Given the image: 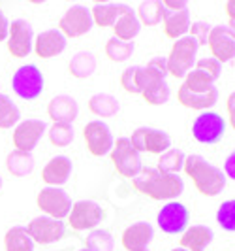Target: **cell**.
Here are the masks:
<instances>
[{"instance_id":"cell-38","label":"cell","mask_w":235,"mask_h":251,"mask_svg":"<svg viewBox=\"0 0 235 251\" xmlns=\"http://www.w3.org/2000/svg\"><path fill=\"white\" fill-rule=\"evenodd\" d=\"M170 95H171L170 93V85L166 81L154 83V85L147 87L145 91H141V97L150 106H162V104H166V102L170 100Z\"/></svg>"},{"instance_id":"cell-4","label":"cell","mask_w":235,"mask_h":251,"mask_svg":"<svg viewBox=\"0 0 235 251\" xmlns=\"http://www.w3.org/2000/svg\"><path fill=\"white\" fill-rule=\"evenodd\" d=\"M43 74L36 64H25L19 66L12 75V89L13 93L23 99V100H36L43 93Z\"/></svg>"},{"instance_id":"cell-26","label":"cell","mask_w":235,"mask_h":251,"mask_svg":"<svg viewBox=\"0 0 235 251\" xmlns=\"http://www.w3.org/2000/svg\"><path fill=\"white\" fill-rule=\"evenodd\" d=\"M6 168L15 177L30 176L32 170H34V157H32V153H23V151L13 150L6 157Z\"/></svg>"},{"instance_id":"cell-48","label":"cell","mask_w":235,"mask_h":251,"mask_svg":"<svg viewBox=\"0 0 235 251\" xmlns=\"http://www.w3.org/2000/svg\"><path fill=\"white\" fill-rule=\"evenodd\" d=\"M171 251H186V250H183V248H175V250H171Z\"/></svg>"},{"instance_id":"cell-36","label":"cell","mask_w":235,"mask_h":251,"mask_svg":"<svg viewBox=\"0 0 235 251\" xmlns=\"http://www.w3.org/2000/svg\"><path fill=\"white\" fill-rule=\"evenodd\" d=\"M49 142L57 148H66L74 142V126L72 125H61V123H53L51 128L47 130Z\"/></svg>"},{"instance_id":"cell-21","label":"cell","mask_w":235,"mask_h":251,"mask_svg":"<svg viewBox=\"0 0 235 251\" xmlns=\"http://www.w3.org/2000/svg\"><path fill=\"white\" fill-rule=\"evenodd\" d=\"M168 75V64H166V57H154L147 66H137V87H139V95L141 91L147 87L166 81Z\"/></svg>"},{"instance_id":"cell-30","label":"cell","mask_w":235,"mask_h":251,"mask_svg":"<svg viewBox=\"0 0 235 251\" xmlns=\"http://www.w3.org/2000/svg\"><path fill=\"white\" fill-rule=\"evenodd\" d=\"M96 72V59L90 51H79L70 61V74L77 79H87Z\"/></svg>"},{"instance_id":"cell-19","label":"cell","mask_w":235,"mask_h":251,"mask_svg":"<svg viewBox=\"0 0 235 251\" xmlns=\"http://www.w3.org/2000/svg\"><path fill=\"white\" fill-rule=\"evenodd\" d=\"M72 170H74L72 159H68L66 155H57L43 166L42 179L49 187H62L64 183H68V179L72 176Z\"/></svg>"},{"instance_id":"cell-17","label":"cell","mask_w":235,"mask_h":251,"mask_svg":"<svg viewBox=\"0 0 235 251\" xmlns=\"http://www.w3.org/2000/svg\"><path fill=\"white\" fill-rule=\"evenodd\" d=\"M32 50L40 59H53L66 50V36L59 28L43 30L36 36L34 44H32Z\"/></svg>"},{"instance_id":"cell-20","label":"cell","mask_w":235,"mask_h":251,"mask_svg":"<svg viewBox=\"0 0 235 251\" xmlns=\"http://www.w3.org/2000/svg\"><path fill=\"white\" fill-rule=\"evenodd\" d=\"M154 238V228L147 221H137L134 225H130L123 232V242L124 250L126 251H139L147 250V246L150 244V240Z\"/></svg>"},{"instance_id":"cell-34","label":"cell","mask_w":235,"mask_h":251,"mask_svg":"<svg viewBox=\"0 0 235 251\" xmlns=\"http://www.w3.org/2000/svg\"><path fill=\"white\" fill-rule=\"evenodd\" d=\"M21 112L8 95H0V128H12L19 123Z\"/></svg>"},{"instance_id":"cell-7","label":"cell","mask_w":235,"mask_h":251,"mask_svg":"<svg viewBox=\"0 0 235 251\" xmlns=\"http://www.w3.org/2000/svg\"><path fill=\"white\" fill-rule=\"evenodd\" d=\"M132 146L139 153H152V155H162L171 148V138L168 132L160 128H150V126H139L132 132Z\"/></svg>"},{"instance_id":"cell-33","label":"cell","mask_w":235,"mask_h":251,"mask_svg":"<svg viewBox=\"0 0 235 251\" xmlns=\"http://www.w3.org/2000/svg\"><path fill=\"white\" fill-rule=\"evenodd\" d=\"M186 155L177 148H170L166 153H162L158 159L156 170H160L164 174H179V170H183Z\"/></svg>"},{"instance_id":"cell-10","label":"cell","mask_w":235,"mask_h":251,"mask_svg":"<svg viewBox=\"0 0 235 251\" xmlns=\"http://www.w3.org/2000/svg\"><path fill=\"white\" fill-rule=\"evenodd\" d=\"M32 44H34L32 25L25 19L12 21L8 28V38H6V46H8V51L12 53V57L15 59L28 57V53L32 51Z\"/></svg>"},{"instance_id":"cell-35","label":"cell","mask_w":235,"mask_h":251,"mask_svg":"<svg viewBox=\"0 0 235 251\" xmlns=\"http://www.w3.org/2000/svg\"><path fill=\"white\" fill-rule=\"evenodd\" d=\"M115 240H113L109 230L104 228H94L87 236V250L90 251H113Z\"/></svg>"},{"instance_id":"cell-9","label":"cell","mask_w":235,"mask_h":251,"mask_svg":"<svg viewBox=\"0 0 235 251\" xmlns=\"http://www.w3.org/2000/svg\"><path fill=\"white\" fill-rule=\"evenodd\" d=\"M26 232L34 244L49 246V244H55L61 238H64L66 225L59 219H53L47 215H38L26 225Z\"/></svg>"},{"instance_id":"cell-41","label":"cell","mask_w":235,"mask_h":251,"mask_svg":"<svg viewBox=\"0 0 235 251\" xmlns=\"http://www.w3.org/2000/svg\"><path fill=\"white\" fill-rule=\"evenodd\" d=\"M211 28H213V26H211L207 21H196V23L190 25L188 30H190V36L198 42V46H205L207 40H209Z\"/></svg>"},{"instance_id":"cell-29","label":"cell","mask_w":235,"mask_h":251,"mask_svg":"<svg viewBox=\"0 0 235 251\" xmlns=\"http://www.w3.org/2000/svg\"><path fill=\"white\" fill-rule=\"evenodd\" d=\"M119 100L107 93H96L88 99V110L98 117H113L119 112Z\"/></svg>"},{"instance_id":"cell-5","label":"cell","mask_w":235,"mask_h":251,"mask_svg":"<svg viewBox=\"0 0 235 251\" xmlns=\"http://www.w3.org/2000/svg\"><path fill=\"white\" fill-rule=\"evenodd\" d=\"M111 163L117 168V172L124 177H136L143 164H141V153L132 146L130 138H119L113 144Z\"/></svg>"},{"instance_id":"cell-45","label":"cell","mask_w":235,"mask_h":251,"mask_svg":"<svg viewBox=\"0 0 235 251\" xmlns=\"http://www.w3.org/2000/svg\"><path fill=\"white\" fill-rule=\"evenodd\" d=\"M8 28H10V21H8V17L4 15V12L0 10V42H6V38H8Z\"/></svg>"},{"instance_id":"cell-1","label":"cell","mask_w":235,"mask_h":251,"mask_svg":"<svg viewBox=\"0 0 235 251\" xmlns=\"http://www.w3.org/2000/svg\"><path fill=\"white\" fill-rule=\"evenodd\" d=\"M132 183L137 193L145 195L152 201H173L183 191L185 181L179 174H164L156 168H141L136 177H132Z\"/></svg>"},{"instance_id":"cell-32","label":"cell","mask_w":235,"mask_h":251,"mask_svg":"<svg viewBox=\"0 0 235 251\" xmlns=\"http://www.w3.org/2000/svg\"><path fill=\"white\" fill-rule=\"evenodd\" d=\"M134 50H136L134 42H123L115 36L109 38L106 44V55L113 63H126L134 55Z\"/></svg>"},{"instance_id":"cell-12","label":"cell","mask_w":235,"mask_h":251,"mask_svg":"<svg viewBox=\"0 0 235 251\" xmlns=\"http://www.w3.org/2000/svg\"><path fill=\"white\" fill-rule=\"evenodd\" d=\"M102 219H104V210L98 202L77 201L72 204V210L68 214V225L74 230H90L98 226Z\"/></svg>"},{"instance_id":"cell-47","label":"cell","mask_w":235,"mask_h":251,"mask_svg":"<svg viewBox=\"0 0 235 251\" xmlns=\"http://www.w3.org/2000/svg\"><path fill=\"white\" fill-rule=\"evenodd\" d=\"M226 13H228L230 21H235V0H230V2H226Z\"/></svg>"},{"instance_id":"cell-51","label":"cell","mask_w":235,"mask_h":251,"mask_svg":"<svg viewBox=\"0 0 235 251\" xmlns=\"http://www.w3.org/2000/svg\"><path fill=\"white\" fill-rule=\"evenodd\" d=\"M139 251H149V248H147V250H139Z\"/></svg>"},{"instance_id":"cell-31","label":"cell","mask_w":235,"mask_h":251,"mask_svg":"<svg viewBox=\"0 0 235 251\" xmlns=\"http://www.w3.org/2000/svg\"><path fill=\"white\" fill-rule=\"evenodd\" d=\"M137 19L141 25L156 26L164 19V6L160 0H147L137 6Z\"/></svg>"},{"instance_id":"cell-39","label":"cell","mask_w":235,"mask_h":251,"mask_svg":"<svg viewBox=\"0 0 235 251\" xmlns=\"http://www.w3.org/2000/svg\"><path fill=\"white\" fill-rule=\"evenodd\" d=\"M216 223L226 232H235V199L226 201L218 206Z\"/></svg>"},{"instance_id":"cell-24","label":"cell","mask_w":235,"mask_h":251,"mask_svg":"<svg viewBox=\"0 0 235 251\" xmlns=\"http://www.w3.org/2000/svg\"><path fill=\"white\" fill-rule=\"evenodd\" d=\"M162 21H164V32H166V36L171 38V40H179V38L186 36L188 28L192 25L188 8L179 10V12H170V10L164 8V19Z\"/></svg>"},{"instance_id":"cell-46","label":"cell","mask_w":235,"mask_h":251,"mask_svg":"<svg viewBox=\"0 0 235 251\" xmlns=\"http://www.w3.org/2000/svg\"><path fill=\"white\" fill-rule=\"evenodd\" d=\"M226 108H228V113H230V125L235 128V91L228 97Z\"/></svg>"},{"instance_id":"cell-49","label":"cell","mask_w":235,"mask_h":251,"mask_svg":"<svg viewBox=\"0 0 235 251\" xmlns=\"http://www.w3.org/2000/svg\"><path fill=\"white\" fill-rule=\"evenodd\" d=\"M2 183H4V181H2V176H0V189H2Z\"/></svg>"},{"instance_id":"cell-14","label":"cell","mask_w":235,"mask_h":251,"mask_svg":"<svg viewBox=\"0 0 235 251\" xmlns=\"http://www.w3.org/2000/svg\"><path fill=\"white\" fill-rule=\"evenodd\" d=\"M83 138L87 144V150L94 157H104L109 155L113 150V134L111 128L106 125L104 121H90L83 128Z\"/></svg>"},{"instance_id":"cell-3","label":"cell","mask_w":235,"mask_h":251,"mask_svg":"<svg viewBox=\"0 0 235 251\" xmlns=\"http://www.w3.org/2000/svg\"><path fill=\"white\" fill-rule=\"evenodd\" d=\"M198 50V42L192 36H183L175 40L173 48L170 51V57H166L168 74H171L173 77H185L196 63Z\"/></svg>"},{"instance_id":"cell-43","label":"cell","mask_w":235,"mask_h":251,"mask_svg":"<svg viewBox=\"0 0 235 251\" xmlns=\"http://www.w3.org/2000/svg\"><path fill=\"white\" fill-rule=\"evenodd\" d=\"M224 176L235 181V150L226 157L224 161Z\"/></svg>"},{"instance_id":"cell-8","label":"cell","mask_w":235,"mask_h":251,"mask_svg":"<svg viewBox=\"0 0 235 251\" xmlns=\"http://www.w3.org/2000/svg\"><path fill=\"white\" fill-rule=\"evenodd\" d=\"M226 132V121L216 112H201L192 123V136L199 144H216Z\"/></svg>"},{"instance_id":"cell-42","label":"cell","mask_w":235,"mask_h":251,"mask_svg":"<svg viewBox=\"0 0 235 251\" xmlns=\"http://www.w3.org/2000/svg\"><path fill=\"white\" fill-rule=\"evenodd\" d=\"M121 85L124 87L126 93L132 95H139V87H137V66H130L126 68L121 75Z\"/></svg>"},{"instance_id":"cell-2","label":"cell","mask_w":235,"mask_h":251,"mask_svg":"<svg viewBox=\"0 0 235 251\" xmlns=\"http://www.w3.org/2000/svg\"><path fill=\"white\" fill-rule=\"evenodd\" d=\"M183 170L186 176L192 177L196 189L205 197H216L226 187V176L222 170L211 164L201 155H188L183 164Z\"/></svg>"},{"instance_id":"cell-28","label":"cell","mask_w":235,"mask_h":251,"mask_svg":"<svg viewBox=\"0 0 235 251\" xmlns=\"http://www.w3.org/2000/svg\"><path fill=\"white\" fill-rule=\"evenodd\" d=\"M6 251H34V242L28 236L26 226H12L4 236Z\"/></svg>"},{"instance_id":"cell-18","label":"cell","mask_w":235,"mask_h":251,"mask_svg":"<svg viewBox=\"0 0 235 251\" xmlns=\"http://www.w3.org/2000/svg\"><path fill=\"white\" fill-rule=\"evenodd\" d=\"M77 113H79L77 100L70 95H57L55 99H51L47 106V115L51 117V121L61 125H72L77 119Z\"/></svg>"},{"instance_id":"cell-25","label":"cell","mask_w":235,"mask_h":251,"mask_svg":"<svg viewBox=\"0 0 235 251\" xmlns=\"http://www.w3.org/2000/svg\"><path fill=\"white\" fill-rule=\"evenodd\" d=\"M132 8L126 6V4H121V2H109V4H94V8L90 10V15H92V23L96 26H113L117 23V19L124 15L126 12H130Z\"/></svg>"},{"instance_id":"cell-6","label":"cell","mask_w":235,"mask_h":251,"mask_svg":"<svg viewBox=\"0 0 235 251\" xmlns=\"http://www.w3.org/2000/svg\"><path fill=\"white\" fill-rule=\"evenodd\" d=\"M36 204L47 217L59 219V221L68 217L72 210V199L61 187H43L38 193Z\"/></svg>"},{"instance_id":"cell-11","label":"cell","mask_w":235,"mask_h":251,"mask_svg":"<svg viewBox=\"0 0 235 251\" xmlns=\"http://www.w3.org/2000/svg\"><path fill=\"white\" fill-rule=\"evenodd\" d=\"M188 221H190L188 208L177 201L166 202L158 212V215H156V223H158L162 232H166V234L185 232L188 228Z\"/></svg>"},{"instance_id":"cell-13","label":"cell","mask_w":235,"mask_h":251,"mask_svg":"<svg viewBox=\"0 0 235 251\" xmlns=\"http://www.w3.org/2000/svg\"><path fill=\"white\" fill-rule=\"evenodd\" d=\"M47 125L42 119H25L19 121L13 128V146L17 151L23 153H32V150L38 146V142L45 134Z\"/></svg>"},{"instance_id":"cell-16","label":"cell","mask_w":235,"mask_h":251,"mask_svg":"<svg viewBox=\"0 0 235 251\" xmlns=\"http://www.w3.org/2000/svg\"><path fill=\"white\" fill-rule=\"evenodd\" d=\"M207 44L213 53V59H216L220 64L235 59V32H232L226 25L213 26Z\"/></svg>"},{"instance_id":"cell-15","label":"cell","mask_w":235,"mask_h":251,"mask_svg":"<svg viewBox=\"0 0 235 251\" xmlns=\"http://www.w3.org/2000/svg\"><path fill=\"white\" fill-rule=\"evenodd\" d=\"M92 15L85 6H72L68 8L59 21V30L66 38H81L92 28Z\"/></svg>"},{"instance_id":"cell-37","label":"cell","mask_w":235,"mask_h":251,"mask_svg":"<svg viewBox=\"0 0 235 251\" xmlns=\"http://www.w3.org/2000/svg\"><path fill=\"white\" fill-rule=\"evenodd\" d=\"M183 87L186 91H196V93H205L214 89V81L211 79L209 75H205L199 70H192L185 75V81H183Z\"/></svg>"},{"instance_id":"cell-40","label":"cell","mask_w":235,"mask_h":251,"mask_svg":"<svg viewBox=\"0 0 235 251\" xmlns=\"http://www.w3.org/2000/svg\"><path fill=\"white\" fill-rule=\"evenodd\" d=\"M196 70L203 72L205 75H209L213 81H216L220 77V74H222V64L218 63L216 59H213V57H203V59H199L198 63H196Z\"/></svg>"},{"instance_id":"cell-44","label":"cell","mask_w":235,"mask_h":251,"mask_svg":"<svg viewBox=\"0 0 235 251\" xmlns=\"http://www.w3.org/2000/svg\"><path fill=\"white\" fill-rule=\"evenodd\" d=\"M162 6H164L166 10H170V12H179V10L188 8V4H186L185 0H164Z\"/></svg>"},{"instance_id":"cell-27","label":"cell","mask_w":235,"mask_h":251,"mask_svg":"<svg viewBox=\"0 0 235 251\" xmlns=\"http://www.w3.org/2000/svg\"><path fill=\"white\" fill-rule=\"evenodd\" d=\"M111 28H113V32H115V38H119V40H123V42H132V40L139 34L141 23H139L136 13L130 10V12L124 13V15H121Z\"/></svg>"},{"instance_id":"cell-50","label":"cell","mask_w":235,"mask_h":251,"mask_svg":"<svg viewBox=\"0 0 235 251\" xmlns=\"http://www.w3.org/2000/svg\"><path fill=\"white\" fill-rule=\"evenodd\" d=\"M79 251H90V250H87V248H83V250H79Z\"/></svg>"},{"instance_id":"cell-22","label":"cell","mask_w":235,"mask_h":251,"mask_svg":"<svg viewBox=\"0 0 235 251\" xmlns=\"http://www.w3.org/2000/svg\"><path fill=\"white\" fill-rule=\"evenodd\" d=\"M177 99H179V102H181L185 108L207 112L211 106H214L216 100H218V91L214 87V89H211V91H205V93H196V91H186V89L181 85V87H179V93H177Z\"/></svg>"},{"instance_id":"cell-23","label":"cell","mask_w":235,"mask_h":251,"mask_svg":"<svg viewBox=\"0 0 235 251\" xmlns=\"http://www.w3.org/2000/svg\"><path fill=\"white\" fill-rule=\"evenodd\" d=\"M214 238V232L211 226L205 225H192L188 226L183 236H181V248L186 251H205Z\"/></svg>"}]
</instances>
